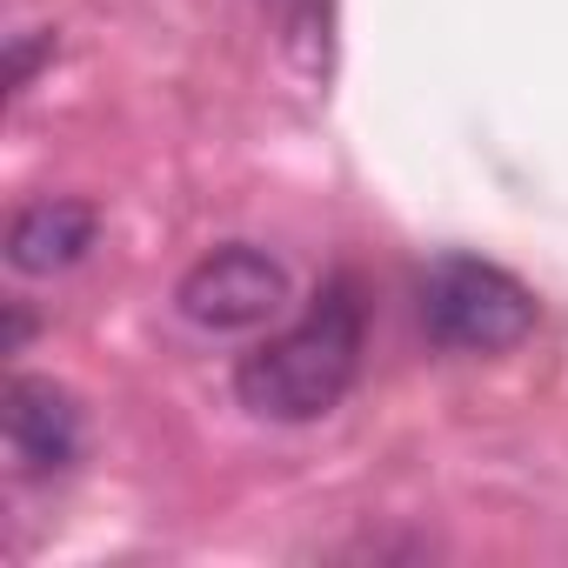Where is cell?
<instances>
[{"label":"cell","mask_w":568,"mask_h":568,"mask_svg":"<svg viewBox=\"0 0 568 568\" xmlns=\"http://www.w3.org/2000/svg\"><path fill=\"white\" fill-rule=\"evenodd\" d=\"M81 455V408L68 388L14 375L8 382V462L21 481H54Z\"/></svg>","instance_id":"277c9868"},{"label":"cell","mask_w":568,"mask_h":568,"mask_svg":"<svg viewBox=\"0 0 568 568\" xmlns=\"http://www.w3.org/2000/svg\"><path fill=\"white\" fill-rule=\"evenodd\" d=\"M101 234V214L88 201H68V194H48V201H28L14 221H8V261L21 274H61L74 267Z\"/></svg>","instance_id":"5b68a950"},{"label":"cell","mask_w":568,"mask_h":568,"mask_svg":"<svg viewBox=\"0 0 568 568\" xmlns=\"http://www.w3.org/2000/svg\"><path fill=\"white\" fill-rule=\"evenodd\" d=\"M288 302H295L288 267L267 247H247V241H227V247L201 254L174 288V308L207 335H254V328L288 315Z\"/></svg>","instance_id":"3957f363"},{"label":"cell","mask_w":568,"mask_h":568,"mask_svg":"<svg viewBox=\"0 0 568 568\" xmlns=\"http://www.w3.org/2000/svg\"><path fill=\"white\" fill-rule=\"evenodd\" d=\"M362 348H368L362 288L348 274H335V281H322V288L308 295V308L288 328H274L261 348L241 355L234 395L261 422H322L355 388Z\"/></svg>","instance_id":"6da1fadb"},{"label":"cell","mask_w":568,"mask_h":568,"mask_svg":"<svg viewBox=\"0 0 568 568\" xmlns=\"http://www.w3.org/2000/svg\"><path fill=\"white\" fill-rule=\"evenodd\" d=\"M422 328L448 355H508L535 328V295L481 254H442L415 288Z\"/></svg>","instance_id":"7a4b0ae2"}]
</instances>
